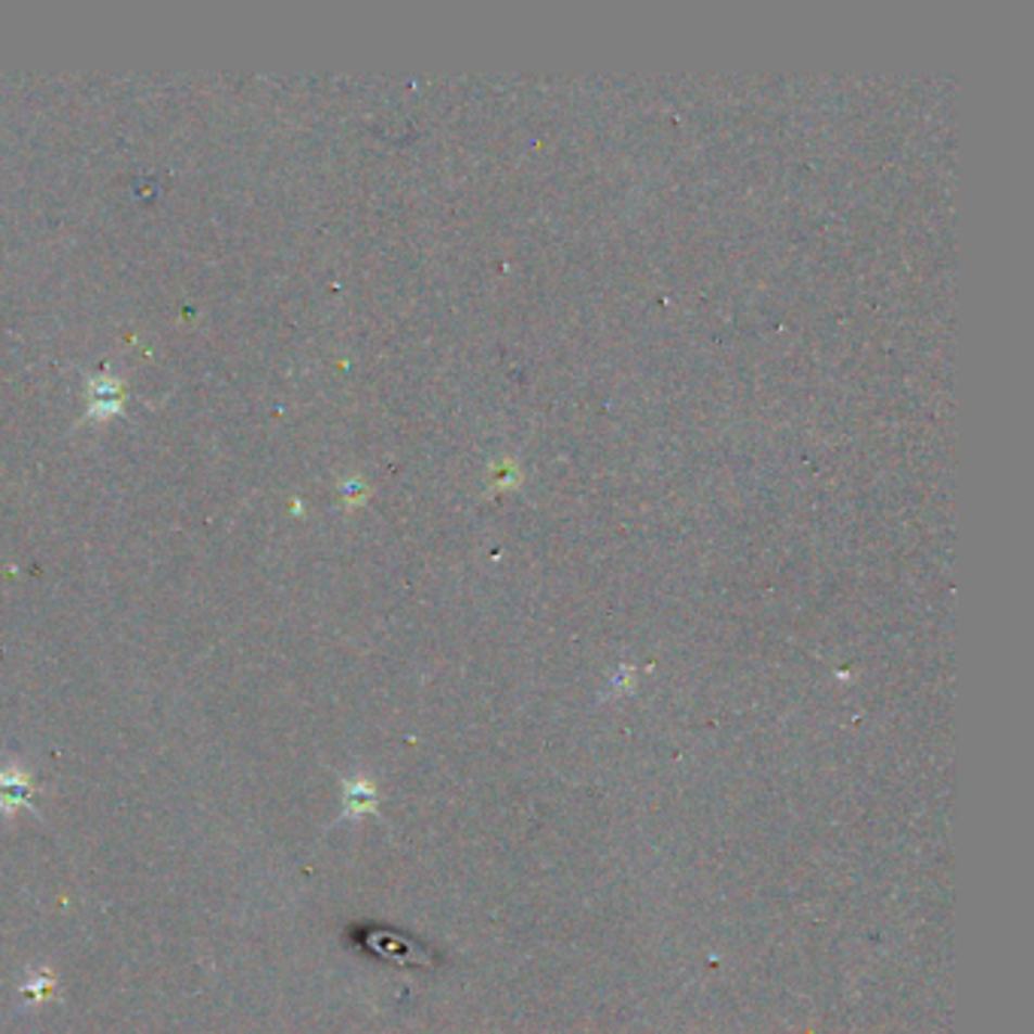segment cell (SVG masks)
Segmentation results:
<instances>
[{
    "mask_svg": "<svg viewBox=\"0 0 1034 1034\" xmlns=\"http://www.w3.org/2000/svg\"><path fill=\"white\" fill-rule=\"evenodd\" d=\"M37 789L30 786V777L25 770L13 768V765H3L0 768V813H10L15 807H25L30 804V795Z\"/></svg>",
    "mask_w": 1034,
    "mask_h": 1034,
    "instance_id": "obj_1",
    "label": "cell"
}]
</instances>
